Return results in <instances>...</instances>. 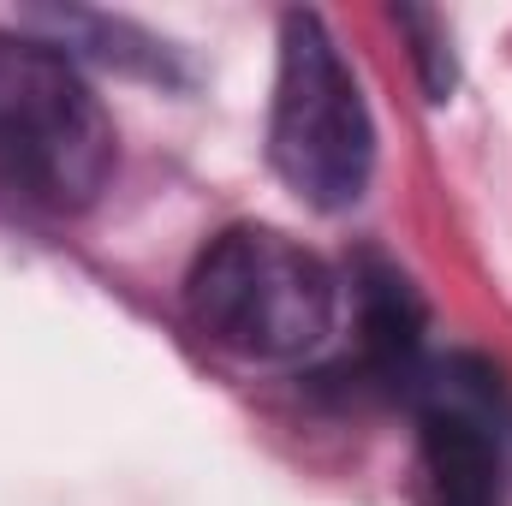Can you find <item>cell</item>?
<instances>
[{"instance_id": "1", "label": "cell", "mask_w": 512, "mask_h": 506, "mask_svg": "<svg viewBox=\"0 0 512 506\" xmlns=\"http://www.w3.org/2000/svg\"><path fill=\"white\" fill-rule=\"evenodd\" d=\"M114 173V126L84 72L36 36L0 30V185L36 209H90Z\"/></svg>"}, {"instance_id": "2", "label": "cell", "mask_w": 512, "mask_h": 506, "mask_svg": "<svg viewBox=\"0 0 512 506\" xmlns=\"http://www.w3.org/2000/svg\"><path fill=\"white\" fill-rule=\"evenodd\" d=\"M274 173L298 203L340 215L370 191L376 173V126L358 96L352 66L340 60L328 24L316 12L280 18V78H274V126H268Z\"/></svg>"}, {"instance_id": "3", "label": "cell", "mask_w": 512, "mask_h": 506, "mask_svg": "<svg viewBox=\"0 0 512 506\" xmlns=\"http://www.w3.org/2000/svg\"><path fill=\"white\" fill-rule=\"evenodd\" d=\"M197 328L256 364L304 358L334 328V274L274 227H227L191 268Z\"/></svg>"}, {"instance_id": "4", "label": "cell", "mask_w": 512, "mask_h": 506, "mask_svg": "<svg viewBox=\"0 0 512 506\" xmlns=\"http://www.w3.org/2000/svg\"><path fill=\"white\" fill-rule=\"evenodd\" d=\"M423 471L441 506H501V447L471 405L423 411Z\"/></svg>"}, {"instance_id": "5", "label": "cell", "mask_w": 512, "mask_h": 506, "mask_svg": "<svg viewBox=\"0 0 512 506\" xmlns=\"http://www.w3.org/2000/svg\"><path fill=\"white\" fill-rule=\"evenodd\" d=\"M358 328H364V370L387 387L417 381L423 358V298L411 292V280L382 262L364 256L358 262Z\"/></svg>"}, {"instance_id": "6", "label": "cell", "mask_w": 512, "mask_h": 506, "mask_svg": "<svg viewBox=\"0 0 512 506\" xmlns=\"http://www.w3.org/2000/svg\"><path fill=\"white\" fill-rule=\"evenodd\" d=\"M393 24L417 42L411 54H417V72H423L429 102H447V96H453V54H447V30H441V18H435V12H417V6H399Z\"/></svg>"}]
</instances>
